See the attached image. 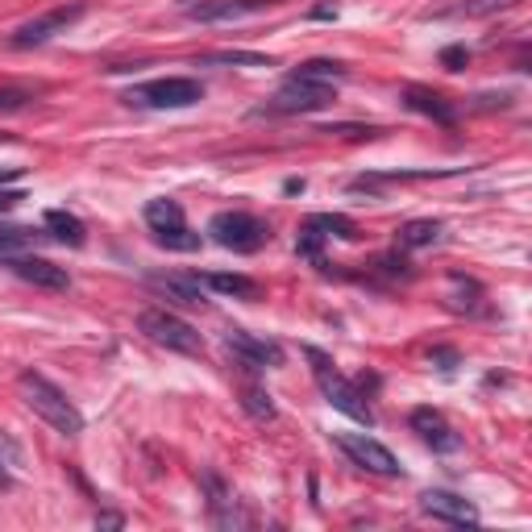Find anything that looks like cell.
I'll list each match as a JSON object with an SVG mask.
<instances>
[{
	"label": "cell",
	"instance_id": "obj_19",
	"mask_svg": "<svg viewBox=\"0 0 532 532\" xmlns=\"http://www.w3.org/2000/svg\"><path fill=\"white\" fill-rule=\"evenodd\" d=\"M46 229L54 233L62 245H84L87 242L84 220L75 217V212H62V208H50V212H46Z\"/></svg>",
	"mask_w": 532,
	"mask_h": 532
},
{
	"label": "cell",
	"instance_id": "obj_18",
	"mask_svg": "<svg viewBox=\"0 0 532 532\" xmlns=\"http://www.w3.org/2000/svg\"><path fill=\"white\" fill-rule=\"evenodd\" d=\"M200 287H212L220 295H237V300H254L258 295V283L250 275H192Z\"/></svg>",
	"mask_w": 532,
	"mask_h": 532
},
{
	"label": "cell",
	"instance_id": "obj_12",
	"mask_svg": "<svg viewBox=\"0 0 532 532\" xmlns=\"http://www.w3.org/2000/svg\"><path fill=\"white\" fill-rule=\"evenodd\" d=\"M420 508L428 511L433 520L458 524V528H474V524H478V511H474V503H470V499H461V495H453V491H424Z\"/></svg>",
	"mask_w": 532,
	"mask_h": 532
},
{
	"label": "cell",
	"instance_id": "obj_20",
	"mask_svg": "<svg viewBox=\"0 0 532 532\" xmlns=\"http://www.w3.org/2000/svg\"><path fill=\"white\" fill-rule=\"evenodd\" d=\"M441 237V220H408L399 229V245L403 250H420V245H433Z\"/></svg>",
	"mask_w": 532,
	"mask_h": 532
},
{
	"label": "cell",
	"instance_id": "obj_8",
	"mask_svg": "<svg viewBox=\"0 0 532 532\" xmlns=\"http://www.w3.org/2000/svg\"><path fill=\"white\" fill-rule=\"evenodd\" d=\"M333 445L345 453V458L353 461V466H362V470L370 474H383V478H395L399 474V458L391 453L383 441H375V436L366 433H337L333 436Z\"/></svg>",
	"mask_w": 532,
	"mask_h": 532
},
{
	"label": "cell",
	"instance_id": "obj_31",
	"mask_svg": "<svg viewBox=\"0 0 532 532\" xmlns=\"http://www.w3.org/2000/svg\"><path fill=\"white\" fill-rule=\"evenodd\" d=\"M433 362H441V370H453L458 353H453V350H433Z\"/></svg>",
	"mask_w": 532,
	"mask_h": 532
},
{
	"label": "cell",
	"instance_id": "obj_16",
	"mask_svg": "<svg viewBox=\"0 0 532 532\" xmlns=\"http://www.w3.org/2000/svg\"><path fill=\"white\" fill-rule=\"evenodd\" d=\"M403 104H408L411 112H424V117H433V121H441V125L458 121V109H453L441 92H428V87H403Z\"/></svg>",
	"mask_w": 532,
	"mask_h": 532
},
{
	"label": "cell",
	"instance_id": "obj_24",
	"mask_svg": "<svg viewBox=\"0 0 532 532\" xmlns=\"http://www.w3.org/2000/svg\"><path fill=\"white\" fill-rule=\"evenodd\" d=\"M29 250V229L21 225H0V262H9V258L25 254Z\"/></svg>",
	"mask_w": 532,
	"mask_h": 532
},
{
	"label": "cell",
	"instance_id": "obj_14",
	"mask_svg": "<svg viewBox=\"0 0 532 532\" xmlns=\"http://www.w3.org/2000/svg\"><path fill=\"white\" fill-rule=\"evenodd\" d=\"M411 428L424 436V445H433L436 453H453L458 449V433L445 424V416L433 408H416L411 411Z\"/></svg>",
	"mask_w": 532,
	"mask_h": 532
},
{
	"label": "cell",
	"instance_id": "obj_11",
	"mask_svg": "<svg viewBox=\"0 0 532 532\" xmlns=\"http://www.w3.org/2000/svg\"><path fill=\"white\" fill-rule=\"evenodd\" d=\"M17 278H25V283H34V287H46V291H67L71 287V275L62 270V266L46 262V258H37V254H17L4 262Z\"/></svg>",
	"mask_w": 532,
	"mask_h": 532
},
{
	"label": "cell",
	"instance_id": "obj_17",
	"mask_svg": "<svg viewBox=\"0 0 532 532\" xmlns=\"http://www.w3.org/2000/svg\"><path fill=\"white\" fill-rule=\"evenodd\" d=\"M287 79H300V84H337V79H345V62H337V59H308V62H300Z\"/></svg>",
	"mask_w": 532,
	"mask_h": 532
},
{
	"label": "cell",
	"instance_id": "obj_34",
	"mask_svg": "<svg viewBox=\"0 0 532 532\" xmlns=\"http://www.w3.org/2000/svg\"><path fill=\"white\" fill-rule=\"evenodd\" d=\"M283 192H287V195H295V192H303V179H287V183H283Z\"/></svg>",
	"mask_w": 532,
	"mask_h": 532
},
{
	"label": "cell",
	"instance_id": "obj_5",
	"mask_svg": "<svg viewBox=\"0 0 532 532\" xmlns=\"http://www.w3.org/2000/svg\"><path fill=\"white\" fill-rule=\"evenodd\" d=\"M129 104H145V109H192L204 100V84L187 79V75H167V79H150V84L133 87Z\"/></svg>",
	"mask_w": 532,
	"mask_h": 532
},
{
	"label": "cell",
	"instance_id": "obj_28",
	"mask_svg": "<svg viewBox=\"0 0 532 532\" xmlns=\"http://www.w3.org/2000/svg\"><path fill=\"white\" fill-rule=\"evenodd\" d=\"M466 59H470V54H466V46H445V50H441L445 71H461V67H466Z\"/></svg>",
	"mask_w": 532,
	"mask_h": 532
},
{
	"label": "cell",
	"instance_id": "obj_33",
	"mask_svg": "<svg viewBox=\"0 0 532 532\" xmlns=\"http://www.w3.org/2000/svg\"><path fill=\"white\" fill-rule=\"evenodd\" d=\"M9 179H21V167H4V170H0V183H9Z\"/></svg>",
	"mask_w": 532,
	"mask_h": 532
},
{
	"label": "cell",
	"instance_id": "obj_2",
	"mask_svg": "<svg viewBox=\"0 0 532 532\" xmlns=\"http://www.w3.org/2000/svg\"><path fill=\"white\" fill-rule=\"evenodd\" d=\"M303 353H308V362H312V375H316V383H320V391H325L328 403H333L337 411H345L350 420H358V424H366V428H370V424H375V411H370V403L362 399V387L341 375L328 353L312 350V345H308Z\"/></svg>",
	"mask_w": 532,
	"mask_h": 532
},
{
	"label": "cell",
	"instance_id": "obj_9",
	"mask_svg": "<svg viewBox=\"0 0 532 532\" xmlns=\"http://www.w3.org/2000/svg\"><path fill=\"white\" fill-rule=\"evenodd\" d=\"M225 345L245 370H270V366H283V345L278 341H266V337H254V333H245V328H229L225 333Z\"/></svg>",
	"mask_w": 532,
	"mask_h": 532
},
{
	"label": "cell",
	"instance_id": "obj_26",
	"mask_svg": "<svg viewBox=\"0 0 532 532\" xmlns=\"http://www.w3.org/2000/svg\"><path fill=\"white\" fill-rule=\"evenodd\" d=\"M320 242H325V233L316 229L312 220L300 229V242H295V254L300 258H308V262H316V266H325V254H320Z\"/></svg>",
	"mask_w": 532,
	"mask_h": 532
},
{
	"label": "cell",
	"instance_id": "obj_10",
	"mask_svg": "<svg viewBox=\"0 0 532 532\" xmlns=\"http://www.w3.org/2000/svg\"><path fill=\"white\" fill-rule=\"evenodd\" d=\"M266 9H275V0H200V4H187V21L220 25V21H242V17H254V12Z\"/></svg>",
	"mask_w": 532,
	"mask_h": 532
},
{
	"label": "cell",
	"instance_id": "obj_1",
	"mask_svg": "<svg viewBox=\"0 0 532 532\" xmlns=\"http://www.w3.org/2000/svg\"><path fill=\"white\" fill-rule=\"evenodd\" d=\"M17 391H21L25 408L34 411L37 420H46L54 433H62V436L84 433V416H79V408H75L71 399H67V391H59L46 375L21 370V375H17Z\"/></svg>",
	"mask_w": 532,
	"mask_h": 532
},
{
	"label": "cell",
	"instance_id": "obj_35",
	"mask_svg": "<svg viewBox=\"0 0 532 532\" xmlns=\"http://www.w3.org/2000/svg\"><path fill=\"white\" fill-rule=\"evenodd\" d=\"M0 486H9V470H4V461H0Z\"/></svg>",
	"mask_w": 532,
	"mask_h": 532
},
{
	"label": "cell",
	"instance_id": "obj_3",
	"mask_svg": "<svg viewBox=\"0 0 532 532\" xmlns=\"http://www.w3.org/2000/svg\"><path fill=\"white\" fill-rule=\"evenodd\" d=\"M337 100L333 84H300V79H287L275 96L258 104L254 117H300V112H320Z\"/></svg>",
	"mask_w": 532,
	"mask_h": 532
},
{
	"label": "cell",
	"instance_id": "obj_6",
	"mask_svg": "<svg viewBox=\"0 0 532 532\" xmlns=\"http://www.w3.org/2000/svg\"><path fill=\"white\" fill-rule=\"evenodd\" d=\"M208 233H212V242L233 250V254H254L270 237V229L258 217H250V212H217L208 220Z\"/></svg>",
	"mask_w": 532,
	"mask_h": 532
},
{
	"label": "cell",
	"instance_id": "obj_29",
	"mask_svg": "<svg viewBox=\"0 0 532 532\" xmlns=\"http://www.w3.org/2000/svg\"><path fill=\"white\" fill-rule=\"evenodd\" d=\"M25 92H9V87H0V112H17V109H25Z\"/></svg>",
	"mask_w": 532,
	"mask_h": 532
},
{
	"label": "cell",
	"instance_id": "obj_27",
	"mask_svg": "<svg viewBox=\"0 0 532 532\" xmlns=\"http://www.w3.org/2000/svg\"><path fill=\"white\" fill-rule=\"evenodd\" d=\"M242 408L254 416V420H275V403L262 387H242Z\"/></svg>",
	"mask_w": 532,
	"mask_h": 532
},
{
	"label": "cell",
	"instance_id": "obj_15",
	"mask_svg": "<svg viewBox=\"0 0 532 532\" xmlns=\"http://www.w3.org/2000/svg\"><path fill=\"white\" fill-rule=\"evenodd\" d=\"M150 287L162 291L170 303H183V308H204V287H200L192 275H150Z\"/></svg>",
	"mask_w": 532,
	"mask_h": 532
},
{
	"label": "cell",
	"instance_id": "obj_13",
	"mask_svg": "<svg viewBox=\"0 0 532 532\" xmlns=\"http://www.w3.org/2000/svg\"><path fill=\"white\" fill-rule=\"evenodd\" d=\"M200 486H204L208 511H212V524H217V528H233V524H245V516H237V499H233V491L225 486V478H220L217 470H204V474H200Z\"/></svg>",
	"mask_w": 532,
	"mask_h": 532
},
{
	"label": "cell",
	"instance_id": "obj_25",
	"mask_svg": "<svg viewBox=\"0 0 532 532\" xmlns=\"http://www.w3.org/2000/svg\"><path fill=\"white\" fill-rule=\"evenodd\" d=\"M312 225L320 233H333V237H345V242H353V237H358V225H353L350 217H341V212H320V217H312Z\"/></svg>",
	"mask_w": 532,
	"mask_h": 532
},
{
	"label": "cell",
	"instance_id": "obj_4",
	"mask_svg": "<svg viewBox=\"0 0 532 532\" xmlns=\"http://www.w3.org/2000/svg\"><path fill=\"white\" fill-rule=\"evenodd\" d=\"M137 328H142L154 345H162V350H170V353H204V337H200L183 316L167 312V308H145V312L137 316Z\"/></svg>",
	"mask_w": 532,
	"mask_h": 532
},
{
	"label": "cell",
	"instance_id": "obj_32",
	"mask_svg": "<svg viewBox=\"0 0 532 532\" xmlns=\"http://www.w3.org/2000/svg\"><path fill=\"white\" fill-rule=\"evenodd\" d=\"M17 200H21V192H0V212H12Z\"/></svg>",
	"mask_w": 532,
	"mask_h": 532
},
{
	"label": "cell",
	"instance_id": "obj_30",
	"mask_svg": "<svg viewBox=\"0 0 532 532\" xmlns=\"http://www.w3.org/2000/svg\"><path fill=\"white\" fill-rule=\"evenodd\" d=\"M96 528H125L121 511H96Z\"/></svg>",
	"mask_w": 532,
	"mask_h": 532
},
{
	"label": "cell",
	"instance_id": "obj_23",
	"mask_svg": "<svg viewBox=\"0 0 532 532\" xmlns=\"http://www.w3.org/2000/svg\"><path fill=\"white\" fill-rule=\"evenodd\" d=\"M204 62H212V67H270L266 54H250V50H212V54H204Z\"/></svg>",
	"mask_w": 532,
	"mask_h": 532
},
{
	"label": "cell",
	"instance_id": "obj_7",
	"mask_svg": "<svg viewBox=\"0 0 532 532\" xmlns=\"http://www.w3.org/2000/svg\"><path fill=\"white\" fill-rule=\"evenodd\" d=\"M87 12V4L84 0H75V4H59V9H50V12H42V17H34V21H25V25H17L9 34V46H17V50H29V46H42V42H50L54 34H67L79 17Z\"/></svg>",
	"mask_w": 532,
	"mask_h": 532
},
{
	"label": "cell",
	"instance_id": "obj_22",
	"mask_svg": "<svg viewBox=\"0 0 532 532\" xmlns=\"http://www.w3.org/2000/svg\"><path fill=\"white\" fill-rule=\"evenodd\" d=\"M154 242L162 245V250H179V254H192V250H200V233L187 229V220L183 225H175V229H158Z\"/></svg>",
	"mask_w": 532,
	"mask_h": 532
},
{
	"label": "cell",
	"instance_id": "obj_21",
	"mask_svg": "<svg viewBox=\"0 0 532 532\" xmlns=\"http://www.w3.org/2000/svg\"><path fill=\"white\" fill-rule=\"evenodd\" d=\"M145 225L150 229H175V225H183V208L175 204V200H150L145 204Z\"/></svg>",
	"mask_w": 532,
	"mask_h": 532
}]
</instances>
